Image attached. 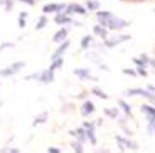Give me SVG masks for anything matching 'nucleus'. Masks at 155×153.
I'll return each mask as SVG.
<instances>
[{
    "instance_id": "nucleus-1",
    "label": "nucleus",
    "mask_w": 155,
    "mask_h": 153,
    "mask_svg": "<svg viewBox=\"0 0 155 153\" xmlns=\"http://www.w3.org/2000/svg\"><path fill=\"white\" fill-rule=\"evenodd\" d=\"M101 20V25H106L110 29H121V27L128 25L125 20L121 19H116V17H110V19H100Z\"/></svg>"
},
{
    "instance_id": "nucleus-2",
    "label": "nucleus",
    "mask_w": 155,
    "mask_h": 153,
    "mask_svg": "<svg viewBox=\"0 0 155 153\" xmlns=\"http://www.w3.org/2000/svg\"><path fill=\"white\" fill-rule=\"evenodd\" d=\"M127 94H128V96H135V94L145 96V98H148V99H150L152 103H155V94H150V93H147L145 89H128Z\"/></svg>"
},
{
    "instance_id": "nucleus-3",
    "label": "nucleus",
    "mask_w": 155,
    "mask_h": 153,
    "mask_svg": "<svg viewBox=\"0 0 155 153\" xmlns=\"http://www.w3.org/2000/svg\"><path fill=\"white\" fill-rule=\"evenodd\" d=\"M24 62H15V64H12L10 67H7V69H4V71H2V76H10V74H15L17 71H19V69H22L24 67Z\"/></svg>"
},
{
    "instance_id": "nucleus-4",
    "label": "nucleus",
    "mask_w": 155,
    "mask_h": 153,
    "mask_svg": "<svg viewBox=\"0 0 155 153\" xmlns=\"http://www.w3.org/2000/svg\"><path fill=\"white\" fill-rule=\"evenodd\" d=\"M142 111L148 115V119H150V123H153V121H155V108H150V106H142Z\"/></svg>"
},
{
    "instance_id": "nucleus-5",
    "label": "nucleus",
    "mask_w": 155,
    "mask_h": 153,
    "mask_svg": "<svg viewBox=\"0 0 155 153\" xmlns=\"http://www.w3.org/2000/svg\"><path fill=\"white\" fill-rule=\"evenodd\" d=\"M73 12H76V14H86L84 8H83L81 5H76V4L69 5V7H68V12H66V14H73Z\"/></svg>"
},
{
    "instance_id": "nucleus-6",
    "label": "nucleus",
    "mask_w": 155,
    "mask_h": 153,
    "mask_svg": "<svg viewBox=\"0 0 155 153\" xmlns=\"http://www.w3.org/2000/svg\"><path fill=\"white\" fill-rule=\"evenodd\" d=\"M64 8V5H58V4H51V5H46V7L42 8V12H56V10H62Z\"/></svg>"
},
{
    "instance_id": "nucleus-7",
    "label": "nucleus",
    "mask_w": 155,
    "mask_h": 153,
    "mask_svg": "<svg viewBox=\"0 0 155 153\" xmlns=\"http://www.w3.org/2000/svg\"><path fill=\"white\" fill-rule=\"evenodd\" d=\"M41 81H42V83H51V81H52V71H51V69L44 71V73L41 74Z\"/></svg>"
},
{
    "instance_id": "nucleus-8",
    "label": "nucleus",
    "mask_w": 155,
    "mask_h": 153,
    "mask_svg": "<svg viewBox=\"0 0 155 153\" xmlns=\"http://www.w3.org/2000/svg\"><path fill=\"white\" fill-rule=\"evenodd\" d=\"M93 103H89V101H86L84 104H83V108H81V111H83V115H89V113H93Z\"/></svg>"
},
{
    "instance_id": "nucleus-9",
    "label": "nucleus",
    "mask_w": 155,
    "mask_h": 153,
    "mask_svg": "<svg viewBox=\"0 0 155 153\" xmlns=\"http://www.w3.org/2000/svg\"><path fill=\"white\" fill-rule=\"evenodd\" d=\"M68 47H69V42H64V44H62V46L59 47L58 50H56V54H54V56H52V57H54V59H58L59 56H61V54H62V52H64V50L68 49Z\"/></svg>"
},
{
    "instance_id": "nucleus-10",
    "label": "nucleus",
    "mask_w": 155,
    "mask_h": 153,
    "mask_svg": "<svg viewBox=\"0 0 155 153\" xmlns=\"http://www.w3.org/2000/svg\"><path fill=\"white\" fill-rule=\"evenodd\" d=\"M64 37H66V29H61V31L54 35V41L56 42H61V41H64Z\"/></svg>"
},
{
    "instance_id": "nucleus-11",
    "label": "nucleus",
    "mask_w": 155,
    "mask_h": 153,
    "mask_svg": "<svg viewBox=\"0 0 155 153\" xmlns=\"http://www.w3.org/2000/svg\"><path fill=\"white\" fill-rule=\"evenodd\" d=\"M74 74L79 76V77H89V71H88V69H76Z\"/></svg>"
},
{
    "instance_id": "nucleus-12",
    "label": "nucleus",
    "mask_w": 155,
    "mask_h": 153,
    "mask_svg": "<svg viewBox=\"0 0 155 153\" xmlns=\"http://www.w3.org/2000/svg\"><path fill=\"white\" fill-rule=\"evenodd\" d=\"M116 140H118V142H120V143H123V145H127L128 148H133V150L137 148V145H135V143H132V142H127V140H123V138H120V136L116 138Z\"/></svg>"
},
{
    "instance_id": "nucleus-13",
    "label": "nucleus",
    "mask_w": 155,
    "mask_h": 153,
    "mask_svg": "<svg viewBox=\"0 0 155 153\" xmlns=\"http://www.w3.org/2000/svg\"><path fill=\"white\" fill-rule=\"evenodd\" d=\"M56 22H58V24H66V22H71V19H69V17H66V15H58V17H56Z\"/></svg>"
},
{
    "instance_id": "nucleus-14",
    "label": "nucleus",
    "mask_w": 155,
    "mask_h": 153,
    "mask_svg": "<svg viewBox=\"0 0 155 153\" xmlns=\"http://www.w3.org/2000/svg\"><path fill=\"white\" fill-rule=\"evenodd\" d=\"M46 118H47V113H42L41 116H37V118L34 119V125H37V123H44V121H46Z\"/></svg>"
},
{
    "instance_id": "nucleus-15",
    "label": "nucleus",
    "mask_w": 155,
    "mask_h": 153,
    "mask_svg": "<svg viewBox=\"0 0 155 153\" xmlns=\"http://www.w3.org/2000/svg\"><path fill=\"white\" fill-rule=\"evenodd\" d=\"M89 42H91V37H88V35H86V37H83V41H81V47H83V49H86V47L89 46Z\"/></svg>"
},
{
    "instance_id": "nucleus-16",
    "label": "nucleus",
    "mask_w": 155,
    "mask_h": 153,
    "mask_svg": "<svg viewBox=\"0 0 155 153\" xmlns=\"http://www.w3.org/2000/svg\"><path fill=\"white\" fill-rule=\"evenodd\" d=\"M61 66H62V59H58V61H56L54 62V64H52V66H51V71H54V69H58V67H61Z\"/></svg>"
},
{
    "instance_id": "nucleus-17",
    "label": "nucleus",
    "mask_w": 155,
    "mask_h": 153,
    "mask_svg": "<svg viewBox=\"0 0 155 153\" xmlns=\"http://www.w3.org/2000/svg\"><path fill=\"white\" fill-rule=\"evenodd\" d=\"M86 136L89 138V142H91V143H94V142H96V140H94V135H93V128H89V130H88Z\"/></svg>"
},
{
    "instance_id": "nucleus-18",
    "label": "nucleus",
    "mask_w": 155,
    "mask_h": 153,
    "mask_svg": "<svg viewBox=\"0 0 155 153\" xmlns=\"http://www.w3.org/2000/svg\"><path fill=\"white\" fill-rule=\"evenodd\" d=\"M94 32H96V34H100V35H103V37H105V35H106V31H105V29H103V27H94Z\"/></svg>"
},
{
    "instance_id": "nucleus-19",
    "label": "nucleus",
    "mask_w": 155,
    "mask_h": 153,
    "mask_svg": "<svg viewBox=\"0 0 155 153\" xmlns=\"http://www.w3.org/2000/svg\"><path fill=\"white\" fill-rule=\"evenodd\" d=\"M44 25H46V17H41V20H39V24H37V29H42Z\"/></svg>"
},
{
    "instance_id": "nucleus-20",
    "label": "nucleus",
    "mask_w": 155,
    "mask_h": 153,
    "mask_svg": "<svg viewBox=\"0 0 155 153\" xmlns=\"http://www.w3.org/2000/svg\"><path fill=\"white\" fill-rule=\"evenodd\" d=\"M83 133H84V131H83V130H78L76 133H73V135H76V136L79 138V140H84V135H83Z\"/></svg>"
},
{
    "instance_id": "nucleus-21",
    "label": "nucleus",
    "mask_w": 155,
    "mask_h": 153,
    "mask_svg": "<svg viewBox=\"0 0 155 153\" xmlns=\"http://www.w3.org/2000/svg\"><path fill=\"white\" fill-rule=\"evenodd\" d=\"M74 151L76 153H83V148H81V145H79V143H74Z\"/></svg>"
},
{
    "instance_id": "nucleus-22",
    "label": "nucleus",
    "mask_w": 155,
    "mask_h": 153,
    "mask_svg": "<svg viewBox=\"0 0 155 153\" xmlns=\"http://www.w3.org/2000/svg\"><path fill=\"white\" fill-rule=\"evenodd\" d=\"M94 94H96V96H101V98H106V94H105V93H103V91H101V89H94Z\"/></svg>"
},
{
    "instance_id": "nucleus-23",
    "label": "nucleus",
    "mask_w": 155,
    "mask_h": 153,
    "mask_svg": "<svg viewBox=\"0 0 155 153\" xmlns=\"http://www.w3.org/2000/svg\"><path fill=\"white\" fill-rule=\"evenodd\" d=\"M120 104H121V106H123V109L127 111V113H130V106H128L127 103H123V101H120Z\"/></svg>"
},
{
    "instance_id": "nucleus-24",
    "label": "nucleus",
    "mask_w": 155,
    "mask_h": 153,
    "mask_svg": "<svg viewBox=\"0 0 155 153\" xmlns=\"http://www.w3.org/2000/svg\"><path fill=\"white\" fill-rule=\"evenodd\" d=\"M88 7H89V8H96L98 4H96V2H88Z\"/></svg>"
},
{
    "instance_id": "nucleus-25",
    "label": "nucleus",
    "mask_w": 155,
    "mask_h": 153,
    "mask_svg": "<svg viewBox=\"0 0 155 153\" xmlns=\"http://www.w3.org/2000/svg\"><path fill=\"white\" fill-rule=\"evenodd\" d=\"M2 153H19V150H15V148H12V150H4Z\"/></svg>"
},
{
    "instance_id": "nucleus-26",
    "label": "nucleus",
    "mask_w": 155,
    "mask_h": 153,
    "mask_svg": "<svg viewBox=\"0 0 155 153\" xmlns=\"http://www.w3.org/2000/svg\"><path fill=\"white\" fill-rule=\"evenodd\" d=\"M106 113H108L110 116H116V111H113V109H106Z\"/></svg>"
},
{
    "instance_id": "nucleus-27",
    "label": "nucleus",
    "mask_w": 155,
    "mask_h": 153,
    "mask_svg": "<svg viewBox=\"0 0 155 153\" xmlns=\"http://www.w3.org/2000/svg\"><path fill=\"white\" fill-rule=\"evenodd\" d=\"M20 2H25V4H29V5H34V0H20Z\"/></svg>"
},
{
    "instance_id": "nucleus-28",
    "label": "nucleus",
    "mask_w": 155,
    "mask_h": 153,
    "mask_svg": "<svg viewBox=\"0 0 155 153\" xmlns=\"http://www.w3.org/2000/svg\"><path fill=\"white\" fill-rule=\"evenodd\" d=\"M19 25H20V27H24V25H25V22H24V19H19Z\"/></svg>"
},
{
    "instance_id": "nucleus-29",
    "label": "nucleus",
    "mask_w": 155,
    "mask_h": 153,
    "mask_svg": "<svg viewBox=\"0 0 155 153\" xmlns=\"http://www.w3.org/2000/svg\"><path fill=\"white\" fill-rule=\"evenodd\" d=\"M49 151H51V153H59V150H56V148H51Z\"/></svg>"
},
{
    "instance_id": "nucleus-30",
    "label": "nucleus",
    "mask_w": 155,
    "mask_h": 153,
    "mask_svg": "<svg viewBox=\"0 0 155 153\" xmlns=\"http://www.w3.org/2000/svg\"><path fill=\"white\" fill-rule=\"evenodd\" d=\"M98 153H110L108 150H101V151H98Z\"/></svg>"
},
{
    "instance_id": "nucleus-31",
    "label": "nucleus",
    "mask_w": 155,
    "mask_h": 153,
    "mask_svg": "<svg viewBox=\"0 0 155 153\" xmlns=\"http://www.w3.org/2000/svg\"><path fill=\"white\" fill-rule=\"evenodd\" d=\"M152 66H153V67H155V59H153V61H152Z\"/></svg>"
}]
</instances>
